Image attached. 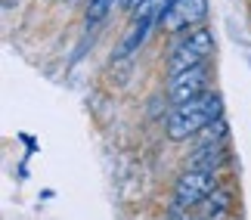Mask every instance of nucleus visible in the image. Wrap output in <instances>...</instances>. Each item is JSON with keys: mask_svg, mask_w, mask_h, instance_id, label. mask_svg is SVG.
Returning <instances> with one entry per match:
<instances>
[{"mask_svg": "<svg viewBox=\"0 0 251 220\" xmlns=\"http://www.w3.org/2000/svg\"><path fill=\"white\" fill-rule=\"evenodd\" d=\"M149 28H152V22H130V31L124 34V41H121V47L115 50V59H121V56H130L137 47L146 41V34H149Z\"/></svg>", "mask_w": 251, "mask_h": 220, "instance_id": "nucleus-9", "label": "nucleus"}, {"mask_svg": "<svg viewBox=\"0 0 251 220\" xmlns=\"http://www.w3.org/2000/svg\"><path fill=\"white\" fill-rule=\"evenodd\" d=\"M211 53H214V34H211L208 28H199V31H192L186 41H180L171 50V59H168L171 74L186 72V69H192V65H201Z\"/></svg>", "mask_w": 251, "mask_h": 220, "instance_id": "nucleus-2", "label": "nucleus"}, {"mask_svg": "<svg viewBox=\"0 0 251 220\" xmlns=\"http://www.w3.org/2000/svg\"><path fill=\"white\" fill-rule=\"evenodd\" d=\"M201 93H208V65H192V69L186 72H177L171 74L168 81V99L174 102V106H180V102L186 99H196L201 97Z\"/></svg>", "mask_w": 251, "mask_h": 220, "instance_id": "nucleus-4", "label": "nucleus"}, {"mask_svg": "<svg viewBox=\"0 0 251 220\" xmlns=\"http://www.w3.org/2000/svg\"><path fill=\"white\" fill-rule=\"evenodd\" d=\"M174 0H140L137 6L130 9V22H155V19L165 16V9Z\"/></svg>", "mask_w": 251, "mask_h": 220, "instance_id": "nucleus-8", "label": "nucleus"}, {"mask_svg": "<svg viewBox=\"0 0 251 220\" xmlns=\"http://www.w3.org/2000/svg\"><path fill=\"white\" fill-rule=\"evenodd\" d=\"M220 118V97L214 93H201L196 99H186L180 106H174L168 118V137L171 140H186L192 133L205 130L208 124H214Z\"/></svg>", "mask_w": 251, "mask_h": 220, "instance_id": "nucleus-1", "label": "nucleus"}, {"mask_svg": "<svg viewBox=\"0 0 251 220\" xmlns=\"http://www.w3.org/2000/svg\"><path fill=\"white\" fill-rule=\"evenodd\" d=\"M217 189V180H214V171H199V168H189L186 174L177 180L174 186V202L180 208H196L201 205L205 198Z\"/></svg>", "mask_w": 251, "mask_h": 220, "instance_id": "nucleus-3", "label": "nucleus"}, {"mask_svg": "<svg viewBox=\"0 0 251 220\" xmlns=\"http://www.w3.org/2000/svg\"><path fill=\"white\" fill-rule=\"evenodd\" d=\"M217 143V140H214ZM214 143H208L205 149H199L196 155L189 158V168H199V171H217L220 168V161L226 158V152L224 146H214Z\"/></svg>", "mask_w": 251, "mask_h": 220, "instance_id": "nucleus-7", "label": "nucleus"}, {"mask_svg": "<svg viewBox=\"0 0 251 220\" xmlns=\"http://www.w3.org/2000/svg\"><path fill=\"white\" fill-rule=\"evenodd\" d=\"M199 208V220H217V217H224L226 211H229V193H224V189H214L201 205H196Z\"/></svg>", "mask_w": 251, "mask_h": 220, "instance_id": "nucleus-6", "label": "nucleus"}, {"mask_svg": "<svg viewBox=\"0 0 251 220\" xmlns=\"http://www.w3.org/2000/svg\"><path fill=\"white\" fill-rule=\"evenodd\" d=\"M115 3H118V0H90V3H87V28L100 25L102 19L115 9Z\"/></svg>", "mask_w": 251, "mask_h": 220, "instance_id": "nucleus-10", "label": "nucleus"}, {"mask_svg": "<svg viewBox=\"0 0 251 220\" xmlns=\"http://www.w3.org/2000/svg\"><path fill=\"white\" fill-rule=\"evenodd\" d=\"M205 16H208V0H174L158 22L168 34H177L189 25L205 22Z\"/></svg>", "mask_w": 251, "mask_h": 220, "instance_id": "nucleus-5", "label": "nucleus"}]
</instances>
